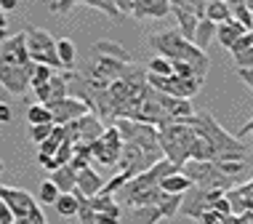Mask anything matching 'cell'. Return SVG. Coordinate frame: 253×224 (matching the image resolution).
Returning a JSON list of instances; mask_svg holds the SVG:
<instances>
[{
  "label": "cell",
  "instance_id": "14",
  "mask_svg": "<svg viewBox=\"0 0 253 224\" xmlns=\"http://www.w3.org/2000/svg\"><path fill=\"white\" fill-rule=\"evenodd\" d=\"M78 3L91 5V8H96V11H101V13H107L109 19H120V16H123L120 8L112 3V0H53V3H51V13H70Z\"/></svg>",
  "mask_w": 253,
  "mask_h": 224
},
{
  "label": "cell",
  "instance_id": "31",
  "mask_svg": "<svg viewBox=\"0 0 253 224\" xmlns=\"http://www.w3.org/2000/svg\"><path fill=\"white\" fill-rule=\"evenodd\" d=\"M232 19H235V22H240L245 30H253V11L245 3L232 5Z\"/></svg>",
  "mask_w": 253,
  "mask_h": 224
},
{
  "label": "cell",
  "instance_id": "42",
  "mask_svg": "<svg viewBox=\"0 0 253 224\" xmlns=\"http://www.w3.org/2000/svg\"><path fill=\"white\" fill-rule=\"evenodd\" d=\"M5 35H8V19H5V13L0 11V43L5 40Z\"/></svg>",
  "mask_w": 253,
  "mask_h": 224
},
{
  "label": "cell",
  "instance_id": "26",
  "mask_svg": "<svg viewBox=\"0 0 253 224\" xmlns=\"http://www.w3.org/2000/svg\"><path fill=\"white\" fill-rule=\"evenodd\" d=\"M163 219L157 206H136L131 208V224H157Z\"/></svg>",
  "mask_w": 253,
  "mask_h": 224
},
{
  "label": "cell",
  "instance_id": "44",
  "mask_svg": "<svg viewBox=\"0 0 253 224\" xmlns=\"http://www.w3.org/2000/svg\"><path fill=\"white\" fill-rule=\"evenodd\" d=\"M240 134H253V120H248V123L240 128Z\"/></svg>",
  "mask_w": 253,
  "mask_h": 224
},
{
  "label": "cell",
  "instance_id": "18",
  "mask_svg": "<svg viewBox=\"0 0 253 224\" xmlns=\"http://www.w3.org/2000/svg\"><path fill=\"white\" fill-rule=\"evenodd\" d=\"M245 32H248V30H245L240 22H235V19H229V22H224V24H216V40H218V43H221L227 51L235 45L237 38L245 35Z\"/></svg>",
  "mask_w": 253,
  "mask_h": 224
},
{
  "label": "cell",
  "instance_id": "24",
  "mask_svg": "<svg viewBox=\"0 0 253 224\" xmlns=\"http://www.w3.org/2000/svg\"><path fill=\"white\" fill-rule=\"evenodd\" d=\"M56 56L61 62V70H75V59H78V51H75V43L70 38L56 40Z\"/></svg>",
  "mask_w": 253,
  "mask_h": 224
},
{
  "label": "cell",
  "instance_id": "13",
  "mask_svg": "<svg viewBox=\"0 0 253 224\" xmlns=\"http://www.w3.org/2000/svg\"><path fill=\"white\" fill-rule=\"evenodd\" d=\"M224 189H203V187H195V198H189V203H181V214H187L189 219H200V216L213 208L216 198H221Z\"/></svg>",
  "mask_w": 253,
  "mask_h": 224
},
{
  "label": "cell",
  "instance_id": "49",
  "mask_svg": "<svg viewBox=\"0 0 253 224\" xmlns=\"http://www.w3.org/2000/svg\"><path fill=\"white\" fill-rule=\"evenodd\" d=\"M13 224H16V222H13Z\"/></svg>",
  "mask_w": 253,
  "mask_h": 224
},
{
  "label": "cell",
  "instance_id": "46",
  "mask_svg": "<svg viewBox=\"0 0 253 224\" xmlns=\"http://www.w3.org/2000/svg\"><path fill=\"white\" fill-rule=\"evenodd\" d=\"M243 3H245V5H248V8L253 11V0H243Z\"/></svg>",
  "mask_w": 253,
  "mask_h": 224
},
{
  "label": "cell",
  "instance_id": "11",
  "mask_svg": "<svg viewBox=\"0 0 253 224\" xmlns=\"http://www.w3.org/2000/svg\"><path fill=\"white\" fill-rule=\"evenodd\" d=\"M51 110L53 115V123L56 126H67V123H75L78 118H83L85 112H91L88 107L83 104L80 99H75V96H64V99H59V101H51V104H45Z\"/></svg>",
  "mask_w": 253,
  "mask_h": 224
},
{
  "label": "cell",
  "instance_id": "2",
  "mask_svg": "<svg viewBox=\"0 0 253 224\" xmlns=\"http://www.w3.org/2000/svg\"><path fill=\"white\" fill-rule=\"evenodd\" d=\"M187 123L195 128L197 136H203L211 147H213L216 160H245V152H248L245 144L235 136V134L224 131L221 123H218L211 112H205V110L195 112Z\"/></svg>",
  "mask_w": 253,
  "mask_h": 224
},
{
  "label": "cell",
  "instance_id": "41",
  "mask_svg": "<svg viewBox=\"0 0 253 224\" xmlns=\"http://www.w3.org/2000/svg\"><path fill=\"white\" fill-rule=\"evenodd\" d=\"M112 3H115V5H118V8H120V13H123V16L133 11V0H112Z\"/></svg>",
  "mask_w": 253,
  "mask_h": 224
},
{
  "label": "cell",
  "instance_id": "6",
  "mask_svg": "<svg viewBox=\"0 0 253 224\" xmlns=\"http://www.w3.org/2000/svg\"><path fill=\"white\" fill-rule=\"evenodd\" d=\"M27 38V51H30V59L35 64H45L53 67V70H61V62L56 56V38L51 32L40 30V27H30L24 32Z\"/></svg>",
  "mask_w": 253,
  "mask_h": 224
},
{
  "label": "cell",
  "instance_id": "38",
  "mask_svg": "<svg viewBox=\"0 0 253 224\" xmlns=\"http://www.w3.org/2000/svg\"><path fill=\"white\" fill-rule=\"evenodd\" d=\"M13 222H16L13 219V211L3 203V198H0V224H13Z\"/></svg>",
  "mask_w": 253,
  "mask_h": 224
},
{
  "label": "cell",
  "instance_id": "36",
  "mask_svg": "<svg viewBox=\"0 0 253 224\" xmlns=\"http://www.w3.org/2000/svg\"><path fill=\"white\" fill-rule=\"evenodd\" d=\"M213 211H216V214H221V216H232V203L227 200V195L216 198V203H213Z\"/></svg>",
  "mask_w": 253,
  "mask_h": 224
},
{
  "label": "cell",
  "instance_id": "23",
  "mask_svg": "<svg viewBox=\"0 0 253 224\" xmlns=\"http://www.w3.org/2000/svg\"><path fill=\"white\" fill-rule=\"evenodd\" d=\"M53 208H56L59 216L70 219V216H78V211H80V200H78V195H75V192H61L59 198H56V203H53Z\"/></svg>",
  "mask_w": 253,
  "mask_h": 224
},
{
  "label": "cell",
  "instance_id": "7",
  "mask_svg": "<svg viewBox=\"0 0 253 224\" xmlns=\"http://www.w3.org/2000/svg\"><path fill=\"white\" fill-rule=\"evenodd\" d=\"M120 152H123V139H120V131L115 126H107L101 139H96L91 144V160H96L104 168H118Z\"/></svg>",
  "mask_w": 253,
  "mask_h": 224
},
{
  "label": "cell",
  "instance_id": "10",
  "mask_svg": "<svg viewBox=\"0 0 253 224\" xmlns=\"http://www.w3.org/2000/svg\"><path fill=\"white\" fill-rule=\"evenodd\" d=\"M0 198H3V203L13 211V219L16 222H22L24 216H30L38 206V198H32L27 189H19V187H5V184H0Z\"/></svg>",
  "mask_w": 253,
  "mask_h": 224
},
{
  "label": "cell",
  "instance_id": "39",
  "mask_svg": "<svg viewBox=\"0 0 253 224\" xmlns=\"http://www.w3.org/2000/svg\"><path fill=\"white\" fill-rule=\"evenodd\" d=\"M200 219H203V224H218V222L224 219V216H221V214H216L213 208H208V211H205V214L200 216Z\"/></svg>",
  "mask_w": 253,
  "mask_h": 224
},
{
  "label": "cell",
  "instance_id": "1",
  "mask_svg": "<svg viewBox=\"0 0 253 224\" xmlns=\"http://www.w3.org/2000/svg\"><path fill=\"white\" fill-rule=\"evenodd\" d=\"M149 48H155L157 56L168 59V62H187V64H192L203 78L211 70L208 53L200 51L192 40H187L179 30H166V32H157V35H149Z\"/></svg>",
  "mask_w": 253,
  "mask_h": 224
},
{
  "label": "cell",
  "instance_id": "30",
  "mask_svg": "<svg viewBox=\"0 0 253 224\" xmlns=\"http://www.w3.org/2000/svg\"><path fill=\"white\" fill-rule=\"evenodd\" d=\"M59 187L53 184L51 179H45V181H40V189H38V200L43 203V206H53L56 203V198H59Z\"/></svg>",
  "mask_w": 253,
  "mask_h": 224
},
{
  "label": "cell",
  "instance_id": "35",
  "mask_svg": "<svg viewBox=\"0 0 253 224\" xmlns=\"http://www.w3.org/2000/svg\"><path fill=\"white\" fill-rule=\"evenodd\" d=\"M51 134H53V123H40V126H32V128H30L32 144H43V141L48 139Z\"/></svg>",
  "mask_w": 253,
  "mask_h": 224
},
{
  "label": "cell",
  "instance_id": "20",
  "mask_svg": "<svg viewBox=\"0 0 253 224\" xmlns=\"http://www.w3.org/2000/svg\"><path fill=\"white\" fill-rule=\"evenodd\" d=\"M160 189L168 195H187L189 189H192V181H189V176H184L181 171H173V174L163 176Z\"/></svg>",
  "mask_w": 253,
  "mask_h": 224
},
{
  "label": "cell",
  "instance_id": "3",
  "mask_svg": "<svg viewBox=\"0 0 253 224\" xmlns=\"http://www.w3.org/2000/svg\"><path fill=\"white\" fill-rule=\"evenodd\" d=\"M157 141H160L163 158L170 160L176 168H181L189 160V147L195 141V128L184 120H173V123L157 128Z\"/></svg>",
  "mask_w": 253,
  "mask_h": 224
},
{
  "label": "cell",
  "instance_id": "27",
  "mask_svg": "<svg viewBox=\"0 0 253 224\" xmlns=\"http://www.w3.org/2000/svg\"><path fill=\"white\" fill-rule=\"evenodd\" d=\"M213 35H216V24L211 22V19H200V22H197V30H195V45L200 51H205L208 43L213 40Z\"/></svg>",
  "mask_w": 253,
  "mask_h": 224
},
{
  "label": "cell",
  "instance_id": "9",
  "mask_svg": "<svg viewBox=\"0 0 253 224\" xmlns=\"http://www.w3.org/2000/svg\"><path fill=\"white\" fill-rule=\"evenodd\" d=\"M30 72H32V62L24 64V67H16V64H0V86L5 88L13 96H24L30 91Z\"/></svg>",
  "mask_w": 253,
  "mask_h": 224
},
{
  "label": "cell",
  "instance_id": "37",
  "mask_svg": "<svg viewBox=\"0 0 253 224\" xmlns=\"http://www.w3.org/2000/svg\"><path fill=\"white\" fill-rule=\"evenodd\" d=\"M237 78L253 91V67H237Z\"/></svg>",
  "mask_w": 253,
  "mask_h": 224
},
{
  "label": "cell",
  "instance_id": "25",
  "mask_svg": "<svg viewBox=\"0 0 253 224\" xmlns=\"http://www.w3.org/2000/svg\"><path fill=\"white\" fill-rule=\"evenodd\" d=\"M205 19H211L213 24H224L232 19V8L224 0H208V5H205Z\"/></svg>",
  "mask_w": 253,
  "mask_h": 224
},
{
  "label": "cell",
  "instance_id": "12",
  "mask_svg": "<svg viewBox=\"0 0 253 224\" xmlns=\"http://www.w3.org/2000/svg\"><path fill=\"white\" fill-rule=\"evenodd\" d=\"M30 51H27V38L24 32L22 35H11L0 43V64H16V67H24L30 64Z\"/></svg>",
  "mask_w": 253,
  "mask_h": 224
},
{
  "label": "cell",
  "instance_id": "48",
  "mask_svg": "<svg viewBox=\"0 0 253 224\" xmlns=\"http://www.w3.org/2000/svg\"><path fill=\"white\" fill-rule=\"evenodd\" d=\"M203 3H208V0H203Z\"/></svg>",
  "mask_w": 253,
  "mask_h": 224
},
{
  "label": "cell",
  "instance_id": "43",
  "mask_svg": "<svg viewBox=\"0 0 253 224\" xmlns=\"http://www.w3.org/2000/svg\"><path fill=\"white\" fill-rule=\"evenodd\" d=\"M16 5H19V0H0V11H13V8H16Z\"/></svg>",
  "mask_w": 253,
  "mask_h": 224
},
{
  "label": "cell",
  "instance_id": "34",
  "mask_svg": "<svg viewBox=\"0 0 253 224\" xmlns=\"http://www.w3.org/2000/svg\"><path fill=\"white\" fill-rule=\"evenodd\" d=\"M216 166H218V171L221 174H227V176H240L243 174V168H245V160H213Z\"/></svg>",
  "mask_w": 253,
  "mask_h": 224
},
{
  "label": "cell",
  "instance_id": "8",
  "mask_svg": "<svg viewBox=\"0 0 253 224\" xmlns=\"http://www.w3.org/2000/svg\"><path fill=\"white\" fill-rule=\"evenodd\" d=\"M104 134V123L96 112H85L83 118H78L75 123H67V139L72 144H93Z\"/></svg>",
  "mask_w": 253,
  "mask_h": 224
},
{
  "label": "cell",
  "instance_id": "15",
  "mask_svg": "<svg viewBox=\"0 0 253 224\" xmlns=\"http://www.w3.org/2000/svg\"><path fill=\"white\" fill-rule=\"evenodd\" d=\"M170 13L168 0H133V11L131 16L136 19H163Z\"/></svg>",
  "mask_w": 253,
  "mask_h": 224
},
{
  "label": "cell",
  "instance_id": "40",
  "mask_svg": "<svg viewBox=\"0 0 253 224\" xmlns=\"http://www.w3.org/2000/svg\"><path fill=\"white\" fill-rule=\"evenodd\" d=\"M11 118H13V110H11V104H5V101H0V123H11Z\"/></svg>",
  "mask_w": 253,
  "mask_h": 224
},
{
  "label": "cell",
  "instance_id": "28",
  "mask_svg": "<svg viewBox=\"0 0 253 224\" xmlns=\"http://www.w3.org/2000/svg\"><path fill=\"white\" fill-rule=\"evenodd\" d=\"M27 120H30V126H40V123H53V115L45 104H40V101H35V104L27 110Z\"/></svg>",
  "mask_w": 253,
  "mask_h": 224
},
{
  "label": "cell",
  "instance_id": "19",
  "mask_svg": "<svg viewBox=\"0 0 253 224\" xmlns=\"http://www.w3.org/2000/svg\"><path fill=\"white\" fill-rule=\"evenodd\" d=\"M51 181L59 187V192H75L78 187V171L67 163V166H59L56 171H51Z\"/></svg>",
  "mask_w": 253,
  "mask_h": 224
},
{
  "label": "cell",
  "instance_id": "33",
  "mask_svg": "<svg viewBox=\"0 0 253 224\" xmlns=\"http://www.w3.org/2000/svg\"><path fill=\"white\" fill-rule=\"evenodd\" d=\"M128 179H131V176H128L126 171H118V174H115L112 179H109L107 184H104V189H101V192H107V195H118L120 189L128 184Z\"/></svg>",
  "mask_w": 253,
  "mask_h": 224
},
{
  "label": "cell",
  "instance_id": "4",
  "mask_svg": "<svg viewBox=\"0 0 253 224\" xmlns=\"http://www.w3.org/2000/svg\"><path fill=\"white\" fill-rule=\"evenodd\" d=\"M179 171L184 176H189V181L195 187H203V189H224L227 192V189L235 187V179L218 171L213 160H187Z\"/></svg>",
  "mask_w": 253,
  "mask_h": 224
},
{
  "label": "cell",
  "instance_id": "21",
  "mask_svg": "<svg viewBox=\"0 0 253 224\" xmlns=\"http://www.w3.org/2000/svg\"><path fill=\"white\" fill-rule=\"evenodd\" d=\"M91 211L93 214H107L112 219H120V206L115 203V195H107V192H99L91 198Z\"/></svg>",
  "mask_w": 253,
  "mask_h": 224
},
{
  "label": "cell",
  "instance_id": "47",
  "mask_svg": "<svg viewBox=\"0 0 253 224\" xmlns=\"http://www.w3.org/2000/svg\"><path fill=\"white\" fill-rule=\"evenodd\" d=\"M3 171H5V163H3V160H0V174H3Z\"/></svg>",
  "mask_w": 253,
  "mask_h": 224
},
{
  "label": "cell",
  "instance_id": "32",
  "mask_svg": "<svg viewBox=\"0 0 253 224\" xmlns=\"http://www.w3.org/2000/svg\"><path fill=\"white\" fill-rule=\"evenodd\" d=\"M147 72L149 75H173V62H168L163 56H155V59H149Z\"/></svg>",
  "mask_w": 253,
  "mask_h": 224
},
{
  "label": "cell",
  "instance_id": "16",
  "mask_svg": "<svg viewBox=\"0 0 253 224\" xmlns=\"http://www.w3.org/2000/svg\"><path fill=\"white\" fill-rule=\"evenodd\" d=\"M78 192H83L85 198H93V195H99L101 189H104V179L93 171L91 166H85V168H80L78 171Z\"/></svg>",
  "mask_w": 253,
  "mask_h": 224
},
{
  "label": "cell",
  "instance_id": "22",
  "mask_svg": "<svg viewBox=\"0 0 253 224\" xmlns=\"http://www.w3.org/2000/svg\"><path fill=\"white\" fill-rule=\"evenodd\" d=\"M181 203H184V195H168V192H160L155 206L160 208L163 219H173L176 214L181 211Z\"/></svg>",
  "mask_w": 253,
  "mask_h": 224
},
{
  "label": "cell",
  "instance_id": "5",
  "mask_svg": "<svg viewBox=\"0 0 253 224\" xmlns=\"http://www.w3.org/2000/svg\"><path fill=\"white\" fill-rule=\"evenodd\" d=\"M115 128L120 131V139L128 141V144H136L141 147L147 155H152L155 160L163 158V149H160V141H157V128L149 126V123H139V120H126L120 118Z\"/></svg>",
  "mask_w": 253,
  "mask_h": 224
},
{
  "label": "cell",
  "instance_id": "29",
  "mask_svg": "<svg viewBox=\"0 0 253 224\" xmlns=\"http://www.w3.org/2000/svg\"><path fill=\"white\" fill-rule=\"evenodd\" d=\"M56 75V70L53 67H45V64H35L32 62V72H30V86L35 88V86H43V83H48V80Z\"/></svg>",
  "mask_w": 253,
  "mask_h": 224
},
{
  "label": "cell",
  "instance_id": "45",
  "mask_svg": "<svg viewBox=\"0 0 253 224\" xmlns=\"http://www.w3.org/2000/svg\"><path fill=\"white\" fill-rule=\"evenodd\" d=\"M224 3H227V5H229V8H232V5H237V3H243V0H224Z\"/></svg>",
  "mask_w": 253,
  "mask_h": 224
},
{
  "label": "cell",
  "instance_id": "17",
  "mask_svg": "<svg viewBox=\"0 0 253 224\" xmlns=\"http://www.w3.org/2000/svg\"><path fill=\"white\" fill-rule=\"evenodd\" d=\"M91 53H96V56H109V59H118L123 64H131V53H128L126 45L115 43V40H96L93 43Z\"/></svg>",
  "mask_w": 253,
  "mask_h": 224
}]
</instances>
